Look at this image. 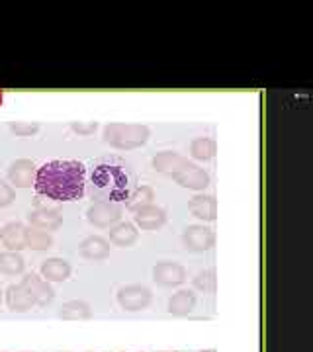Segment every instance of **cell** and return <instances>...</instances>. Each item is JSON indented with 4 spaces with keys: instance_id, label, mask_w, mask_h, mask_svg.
I'll use <instances>...</instances> for the list:
<instances>
[{
    "instance_id": "obj_1",
    "label": "cell",
    "mask_w": 313,
    "mask_h": 352,
    "mask_svg": "<svg viewBox=\"0 0 313 352\" xmlns=\"http://www.w3.org/2000/svg\"><path fill=\"white\" fill-rule=\"evenodd\" d=\"M87 170L80 161H50L36 173L34 188L53 201H75L85 196Z\"/></svg>"
},
{
    "instance_id": "obj_2",
    "label": "cell",
    "mask_w": 313,
    "mask_h": 352,
    "mask_svg": "<svg viewBox=\"0 0 313 352\" xmlns=\"http://www.w3.org/2000/svg\"><path fill=\"white\" fill-rule=\"evenodd\" d=\"M92 184L94 188L100 192V196L108 198L106 201L125 200L129 198V178L124 168L116 166V164H100L94 173H92Z\"/></svg>"
},
{
    "instance_id": "obj_3",
    "label": "cell",
    "mask_w": 313,
    "mask_h": 352,
    "mask_svg": "<svg viewBox=\"0 0 313 352\" xmlns=\"http://www.w3.org/2000/svg\"><path fill=\"white\" fill-rule=\"evenodd\" d=\"M104 141L114 149L131 151L147 143L151 129L141 124H108L104 126Z\"/></svg>"
},
{
    "instance_id": "obj_4",
    "label": "cell",
    "mask_w": 313,
    "mask_h": 352,
    "mask_svg": "<svg viewBox=\"0 0 313 352\" xmlns=\"http://www.w3.org/2000/svg\"><path fill=\"white\" fill-rule=\"evenodd\" d=\"M87 219L90 226L98 229H110L122 219V208L116 201L98 200L94 201L87 212Z\"/></svg>"
},
{
    "instance_id": "obj_5",
    "label": "cell",
    "mask_w": 313,
    "mask_h": 352,
    "mask_svg": "<svg viewBox=\"0 0 313 352\" xmlns=\"http://www.w3.org/2000/svg\"><path fill=\"white\" fill-rule=\"evenodd\" d=\"M116 298H118V303L122 305V309H125V311H143L153 302L151 289L145 288V286H139V284L120 288Z\"/></svg>"
},
{
    "instance_id": "obj_6",
    "label": "cell",
    "mask_w": 313,
    "mask_h": 352,
    "mask_svg": "<svg viewBox=\"0 0 313 352\" xmlns=\"http://www.w3.org/2000/svg\"><path fill=\"white\" fill-rule=\"evenodd\" d=\"M173 178H175V182L178 186L194 190V192H202V190H206L210 186V175L202 166L194 163L184 164Z\"/></svg>"
},
{
    "instance_id": "obj_7",
    "label": "cell",
    "mask_w": 313,
    "mask_h": 352,
    "mask_svg": "<svg viewBox=\"0 0 313 352\" xmlns=\"http://www.w3.org/2000/svg\"><path fill=\"white\" fill-rule=\"evenodd\" d=\"M182 243L188 251L204 252L212 249L215 243V235L210 227L206 226H188L182 233Z\"/></svg>"
},
{
    "instance_id": "obj_8",
    "label": "cell",
    "mask_w": 313,
    "mask_h": 352,
    "mask_svg": "<svg viewBox=\"0 0 313 352\" xmlns=\"http://www.w3.org/2000/svg\"><path fill=\"white\" fill-rule=\"evenodd\" d=\"M36 173H38V166L32 159H16L8 166L6 175L12 188H30L36 180Z\"/></svg>"
},
{
    "instance_id": "obj_9",
    "label": "cell",
    "mask_w": 313,
    "mask_h": 352,
    "mask_svg": "<svg viewBox=\"0 0 313 352\" xmlns=\"http://www.w3.org/2000/svg\"><path fill=\"white\" fill-rule=\"evenodd\" d=\"M153 280L164 288H176L186 282V268L178 263H159L153 268Z\"/></svg>"
},
{
    "instance_id": "obj_10",
    "label": "cell",
    "mask_w": 313,
    "mask_h": 352,
    "mask_svg": "<svg viewBox=\"0 0 313 352\" xmlns=\"http://www.w3.org/2000/svg\"><path fill=\"white\" fill-rule=\"evenodd\" d=\"M20 284L30 292V296L34 298V302L39 307H45L55 300V289L51 288L50 282L43 280L39 274H24Z\"/></svg>"
},
{
    "instance_id": "obj_11",
    "label": "cell",
    "mask_w": 313,
    "mask_h": 352,
    "mask_svg": "<svg viewBox=\"0 0 313 352\" xmlns=\"http://www.w3.org/2000/svg\"><path fill=\"white\" fill-rule=\"evenodd\" d=\"M0 243L6 251L20 252L25 249V226L22 221H8L0 229Z\"/></svg>"
},
{
    "instance_id": "obj_12",
    "label": "cell",
    "mask_w": 313,
    "mask_h": 352,
    "mask_svg": "<svg viewBox=\"0 0 313 352\" xmlns=\"http://www.w3.org/2000/svg\"><path fill=\"white\" fill-rule=\"evenodd\" d=\"M136 227H141L143 231H157L166 223V212L161 206H145L136 212Z\"/></svg>"
},
{
    "instance_id": "obj_13",
    "label": "cell",
    "mask_w": 313,
    "mask_h": 352,
    "mask_svg": "<svg viewBox=\"0 0 313 352\" xmlns=\"http://www.w3.org/2000/svg\"><path fill=\"white\" fill-rule=\"evenodd\" d=\"M28 221L32 227H38L43 231H55L63 223V215L57 208H36L28 214Z\"/></svg>"
},
{
    "instance_id": "obj_14",
    "label": "cell",
    "mask_w": 313,
    "mask_h": 352,
    "mask_svg": "<svg viewBox=\"0 0 313 352\" xmlns=\"http://www.w3.org/2000/svg\"><path fill=\"white\" fill-rule=\"evenodd\" d=\"M4 300H6V307L10 311H16V314H25L36 305L34 298L30 296V292L22 284H10L6 288Z\"/></svg>"
},
{
    "instance_id": "obj_15",
    "label": "cell",
    "mask_w": 313,
    "mask_h": 352,
    "mask_svg": "<svg viewBox=\"0 0 313 352\" xmlns=\"http://www.w3.org/2000/svg\"><path fill=\"white\" fill-rule=\"evenodd\" d=\"M188 163H190V161H188L184 155H180V153L175 151L157 153V155L153 157V168H155L157 173H161V175L171 176V178Z\"/></svg>"
},
{
    "instance_id": "obj_16",
    "label": "cell",
    "mask_w": 313,
    "mask_h": 352,
    "mask_svg": "<svg viewBox=\"0 0 313 352\" xmlns=\"http://www.w3.org/2000/svg\"><path fill=\"white\" fill-rule=\"evenodd\" d=\"M188 210H190V214L202 219V221H213L217 217V201H215L213 196L198 194V196L190 198Z\"/></svg>"
},
{
    "instance_id": "obj_17",
    "label": "cell",
    "mask_w": 313,
    "mask_h": 352,
    "mask_svg": "<svg viewBox=\"0 0 313 352\" xmlns=\"http://www.w3.org/2000/svg\"><path fill=\"white\" fill-rule=\"evenodd\" d=\"M138 239L139 229L131 221H120L110 229V243H114L116 247H122V249L133 247Z\"/></svg>"
},
{
    "instance_id": "obj_18",
    "label": "cell",
    "mask_w": 313,
    "mask_h": 352,
    "mask_svg": "<svg viewBox=\"0 0 313 352\" xmlns=\"http://www.w3.org/2000/svg\"><path fill=\"white\" fill-rule=\"evenodd\" d=\"M196 307V294L192 289H178L169 300V314L176 317H186Z\"/></svg>"
},
{
    "instance_id": "obj_19",
    "label": "cell",
    "mask_w": 313,
    "mask_h": 352,
    "mask_svg": "<svg viewBox=\"0 0 313 352\" xmlns=\"http://www.w3.org/2000/svg\"><path fill=\"white\" fill-rule=\"evenodd\" d=\"M39 274L47 282H65L67 278L71 276V264L63 261V258L53 256V258H47L45 263H41Z\"/></svg>"
},
{
    "instance_id": "obj_20",
    "label": "cell",
    "mask_w": 313,
    "mask_h": 352,
    "mask_svg": "<svg viewBox=\"0 0 313 352\" xmlns=\"http://www.w3.org/2000/svg\"><path fill=\"white\" fill-rule=\"evenodd\" d=\"M78 251L87 261H102L110 254V243L100 235H90L80 243Z\"/></svg>"
},
{
    "instance_id": "obj_21",
    "label": "cell",
    "mask_w": 313,
    "mask_h": 352,
    "mask_svg": "<svg viewBox=\"0 0 313 352\" xmlns=\"http://www.w3.org/2000/svg\"><path fill=\"white\" fill-rule=\"evenodd\" d=\"M57 315L61 319H65V321H83V319H90L92 317V309L83 300H71V302L63 303Z\"/></svg>"
},
{
    "instance_id": "obj_22",
    "label": "cell",
    "mask_w": 313,
    "mask_h": 352,
    "mask_svg": "<svg viewBox=\"0 0 313 352\" xmlns=\"http://www.w3.org/2000/svg\"><path fill=\"white\" fill-rule=\"evenodd\" d=\"M24 270H25V261L20 252H12V251L0 252V272H2L4 276H8V278L20 276V274H24Z\"/></svg>"
},
{
    "instance_id": "obj_23",
    "label": "cell",
    "mask_w": 313,
    "mask_h": 352,
    "mask_svg": "<svg viewBox=\"0 0 313 352\" xmlns=\"http://www.w3.org/2000/svg\"><path fill=\"white\" fill-rule=\"evenodd\" d=\"M53 245V237L50 231H43L38 227H25V249L32 251H47Z\"/></svg>"
},
{
    "instance_id": "obj_24",
    "label": "cell",
    "mask_w": 313,
    "mask_h": 352,
    "mask_svg": "<svg viewBox=\"0 0 313 352\" xmlns=\"http://www.w3.org/2000/svg\"><path fill=\"white\" fill-rule=\"evenodd\" d=\"M153 200H155V190L151 188V186H138L127 198V210L136 214L141 208L151 206Z\"/></svg>"
},
{
    "instance_id": "obj_25",
    "label": "cell",
    "mask_w": 313,
    "mask_h": 352,
    "mask_svg": "<svg viewBox=\"0 0 313 352\" xmlns=\"http://www.w3.org/2000/svg\"><path fill=\"white\" fill-rule=\"evenodd\" d=\"M215 151H217L215 141L210 138H196L190 143V155L196 161H210V159H213Z\"/></svg>"
},
{
    "instance_id": "obj_26",
    "label": "cell",
    "mask_w": 313,
    "mask_h": 352,
    "mask_svg": "<svg viewBox=\"0 0 313 352\" xmlns=\"http://www.w3.org/2000/svg\"><path fill=\"white\" fill-rule=\"evenodd\" d=\"M39 124L38 122H12L10 124V131H12L14 135H18V138H32V135H36L39 131Z\"/></svg>"
},
{
    "instance_id": "obj_27",
    "label": "cell",
    "mask_w": 313,
    "mask_h": 352,
    "mask_svg": "<svg viewBox=\"0 0 313 352\" xmlns=\"http://www.w3.org/2000/svg\"><path fill=\"white\" fill-rule=\"evenodd\" d=\"M194 286L202 292H213L215 288V274L212 270L210 272H200L198 276L194 278Z\"/></svg>"
},
{
    "instance_id": "obj_28",
    "label": "cell",
    "mask_w": 313,
    "mask_h": 352,
    "mask_svg": "<svg viewBox=\"0 0 313 352\" xmlns=\"http://www.w3.org/2000/svg\"><path fill=\"white\" fill-rule=\"evenodd\" d=\"M16 200V190L10 186V182L0 180V208H8Z\"/></svg>"
},
{
    "instance_id": "obj_29",
    "label": "cell",
    "mask_w": 313,
    "mask_h": 352,
    "mask_svg": "<svg viewBox=\"0 0 313 352\" xmlns=\"http://www.w3.org/2000/svg\"><path fill=\"white\" fill-rule=\"evenodd\" d=\"M96 127H98L96 122H73L71 124V129L76 135H92L96 131Z\"/></svg>"
},
{
    "instance_id": "obj_30",
    "label": "cell",
    "mask_w": 313,
    "mask_h": 352,
    "mask_svg": "<svg viewBox=\"0 0 313 352\" xmlns=\"http://www.w3.org/2000/svg\"><path fill=\"white\" fill-rule=\"evenodd\" d=\"M0 305H2V289H0Z\"/></svg>"
},
{
    "instance_id": "obj_31",
    "label": "cell",
    "mask_w": 313,
    "mask_h": 352,
    "mask_svg": "<svg viewBox=\"0 0 313 352\" xmlns=\"http://www.w3.org/2000/svg\"><path fill=\"white\" fill-rule=\"evenodd\" d=\"M90 352H94V351H90Z\"/></svg>"
},
{
    "instance_id": "obj_32",
    "label": "cell",
    "mask_w": 313,
    "mask_h": 352,
    "mask_svg": "<svg viewBox=\"0 0 313 352\" xmlns=\"http://www.w3.org/2000/svg\"><path fill=\"white\" fill-rule=\"evenodd\" d=\"M173 352H176V351H173Z\"/></svg>"
},
{
    "instance_id": "obj_33",
    "label": "cell",
    "mask_w": 313,
    "mask_h": 352,
    "mask_svg": "<svg viewBox=\"0 0 313 352\" xmlns=\"http://www.w3.org/2000/svg\"><path fill=\"white\" fill-rule=\"evenodd\" d=\"M124 352H125V351H124Z\"/></svg>"
}]
</instances>
